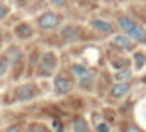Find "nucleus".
<instances>
[{"label": "nucleus", "mask_w": 146, "mask_h": 132, "mask_svg": "<svg viewBox=\"0 0 146 132\" xmlns=\"http://www.w3.org/2000/svg\"><path fill=\"white\" fill-rule=\"evenodd\" d=\"M117 24H119V27L124 31V34H126L127 37H131L134 42L146 44V29L143 27V26L136 24L133 19H129V17H126V15L119 17Z\"/></svg>", "instance_id": "f257e3e1"}, {"label": "nucleus", "mask_w": 146, "mask_h": 132, "mask_svg": "<svg viewBox=\"0 0 146 132\" xmlns=\"http://www.w3.org/2000/svg\"><path fill=\"white\" fill-rule=\"evenodd\" d=\"M56 65H58L56 53H53V51L44 53L37 63V76H51L53 71L56 69Z\"/></svg>", "instance_id": "f03ea898"}, {"label": "nucleus", "mask_w": 146, "mask_h": 132, "mask_svg": "<svg viewBox=\"0 0 146 132\" xmlns=\"http://www.w3.org/2000/svg\"><path fill=\"white\" fill-rule=\"evenodd\" d=\"M37 24H39V27L44 29V31H53V29H56V27L61 24V17H60L58 14H54V12H44V14L39 17Z\"/></svg>", "instance_id": "7ed1b4c3"}, {"label": "nucleus", "mask_w": 146, "mask_h": 132, "mask_svg": "<svg viewBox=\"0 0 146 132\" xmlns=\"http://www.w3.org/2000/svg\"><path fill=\"white\" fill-rule=\"evenodd\" d=\"M15 97L21 102H29V100H34L37 97V86L34 83H24L17 88L15 92Z\"/></svg>", "instance_id": "20e7f679"}, {"label": "nucleus", "mask_w": 146, "mask_h": 132, "mask_svg": "<svg viewBox=\"0 0 146 132\" xmlns=\"http://www.w3.org/2000/svg\"><path fill=\"white\" fill-rule=\"evenodd\" d=\"M72 71L78 76V81L82 83V86H87L88 83H92V81H94V75H92V71H90V69H87L85 66L73 65L72 66Z\"/></svg>", "instance_id": "39448f33"}, {"label": "nucleus", "mask_w": 146, "mask_h": 132, "mask_svg": "<svg viewBox=\"0 0 146 132\" xmlns=\"http://www.w3.org/2000/svg\"><path fill=\"white\" fill-rule=\"evenodd\" d=\"M53 86H54V92H56L58 95H66V93L72 90V81H70V78H66L65 75H58V76L54 78Z\"/></svg>", "instance_id": "423d86ee"}, {"label": "nucleus", "mask_w": 146, "mask_h": 132, "mask_svg": "<svg viewBox=\"0 0 146 132\" xmlns=\"http://www.w3.org/2000/svg\"><path fill=\"white\" fill-rule=\"evenodd\" d=\"M129 90H131L129 81H119L110 88V97L112 98H122V97H126L129 93Z\"/></svg>", "instance_id": "0eeeda50"}, {"label": "nucleus", "mask_w": 146, "mask_h": 132, "mask_svg": "<svg viewBox=\"0 0 146 132\" xmlns=\"http://www.w3.org/2000/svg\"><path fill=\"white\" fill-rule=\"evenodd\" d=\"M90 26H92V29H95L97 32H102V34H110L114 31V26H112L110 22H107V20H102V19L92 20Z\"/></svg>", "instance_id": "6e6552de"}, {"label": "nucleus", "mask_w": 146, "mask_h": 132, "mask_svg": "<svg viewBox=\"0 0 146 132\" xmlns=\"http://www.w3.org/2000/svg\"><path fill=\"white\" fill-rule=\"evenodd\" d=\"M114 46H117V48H121V49H133V39L131 37H127L126 34H117L115 37H114Z\"/></svg>", "instance_id": "1a4fd4ad"}, {"label": "nucleus", "mask_w": 146, "mask_h": 132, "mask_svg": "<svg viewBox=\"0 0 146 132\" xmlns=\"http://www.w3.org/2000/svg\"><path fill=\"white\" fill-rule=\"evenodd\" d=\"M78 36H80V29L76 26H65L61 29V37L65 41H75L78 39Z\"/></svg>", "instance_id": "9d476101"}, {"label": "nucleus", "mask_w": 146, "mask_h": 132, "mask_svg": "<svg viewBox=\"0 0 146 132\" xmlns=\"http://www.w3.org/2000/svg\"><path fill=\"white\" fill-rule=\"evenodd\" d=\"M15 34L21 37V39H26V37H31L33 36V29L29 24H19L17 29H15Z\"/></svg>", "instance_id": "9b49d317"}, {"label": "nucleus", "mask_w": 146, "mask_h": 132, "mask_svg": "<svg viewBox=\"0 0 146 132\" xmlns=\"http://www.w3.org/2000/svg\"><path fill=\"white\" fill-rule=\"evenodd\" d=\"M73 131H75V132H90V131H88L87 122H85L82 117H76V119L73 120Z\"/></svg>", "instance_id": "f8f14e48"}, {"label": "nucleus", "mask_w": 146, "mask_h": 132, "mask_svg": "<svg viewBox=\"0 0 146 132\" xmlns=\"http://www.w3.org/2000/svg\"><path fill=\"white\" fill-rule=\"evenodd\" d=\"M145 65H146V54L145 53H136L134 54V66H136V69H141Z\"/></svg>", "instance_id": "ddd939ff"}, {"label": "nucleus", "mask_w": 146, "mask_h": 132, "mask_svg": "<svg viewBox=\"0 0 146 132\" xmlns=\"http://www.w3.org/2000/svg\"><path fill=\"white\" fill-rule=\"evenodd\" d=\"M129 78H131V69H129V68H124L122 71L115 73V80H117V83H119V81H127Z\"/></svg>", "instance_id": "4468645a"}, {"label": "nucleus", "mask_w": 146, "mask_h": 132, "mask_svg": "<svg viewBox=\"0 0 146 132\" xmlns=\"http://www.w3.org/2000/svg\"><path fill=\"white\" fill-rule=\"evenodd\" d=\"M9 66H10V61L7 56H2L0 58V76H3L7 71H9Z\"/></svg>", "instance_id": "2eb2a0df"}, {"label": "nucleus", "mask_w": 146, "mask_h": 132, "mask_svg": "<svg viewBox=\"0 0 146 132\" xmlns=\"http://www.w3.org/2000/svg\"><path fill=\"white\" fill-rule=\"evenodd\" d=\"M26 132H48V129L44 125H31V127H27Z\"/></svg>", "instance_id": "dca6fc26"}, {"label": "nucleus", "mask_w": 146, "mask_h": 132, "mask_svg": "<svg viewBox=\"0 0 146 132\" xmlns=\"http://www.w3.org/2000/svg\"><path fill=\"white\" fill-rule=\"evenodd\" d=\"M7 14H9V9H7L5 5L0 3V20H3V19L7 17Z\"/></svg>", "instance_id": "f3484780"}, {"label": "nucleus", "mask_w": 146, "mask_h": 132, "mask_svg": "<svg viewBox=\"0 0 146 132\" xmlns=\"http://www.w3.org/2000/svg\"><path fill=\"white\" fill-rule=\"evenodd\" d=\"M97 132H110L109 131V125H107L106 122H100V124L97 125Z\"/></svg>", "instance_id": "a211bd4d"}, {"label": "nucleus", "mask_w": 146, "mask_h": 132, "mask_svg": "<svg viewBox=\"0 0 146 132\" xmlns=\"http://www.w3.org/2000/svg\"><path fill=\"white\" fill-rule=\"evenodd\" d=\"M5 132H22V129H21V125H10L5 129Z\"/></svg>", "instance_id": "6ab92c4d"}, {"label": "nucleus", "mask_w": 146, "mask_h": 132, "mask_svg": "<svg viewBox=\"0 0 146 132\" xmlns=\"http://www.w3.org/2000/svg\"><path fill=\"white\" fill-rule=\"evenodd\" d=\"M124 132H145V131H141L139 127H136V125H129V127H126L124 129Z\"/></svg>", "instance_id": "aec40b11"}, {"label": "nucleus", "mask_w": 146, "mask_h": 132, "mask_svg": "<svg viewBox=\"0 0 146 132\" xmlns=\"http://www.w3.org/2000/svg\"><path fill=\"white\" fill-rule=\"evenodd\" d=\"M51 3H53L54 7H63V5L66 3V0H51Z\"/></svg>", "instance_id": "412c9836"}, {"label": "nucleus", "mask_w": 146, "mask_h": 132, "mask_svg": "<svg viewBox=\"0 0 146 132\" xmlns=\"http://www.w3.org/2000/svg\"><path fill=\"white\" fill-rule=\"evenodd\" d=\"M145 83H146V76H145Z\"/></svg>", "instance_id": "4be33fe9"}]
</instances>
